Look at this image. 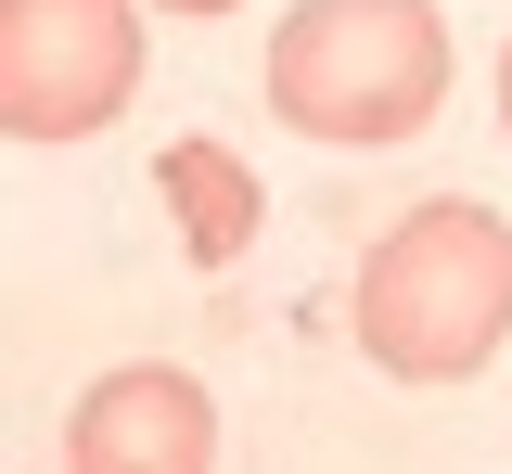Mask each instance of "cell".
<instances>
[{
  "label": "cell",
  "instance_id": "1",
  "mask_svg": "<svg viewBox=\"0 0 512 474\" xmlns=\"http://www.w3.org/2000/svg\"><path fill=\"white\" fill-rule=\"evenodd\" d=\"M359 359L397 372V385H461L487 372L512 334V218L474 193H423L372 257H359Z\"/></svg>",
  "mask_w": 512,
  "mask_h": 474
},
{
  "label": "cell",
  "instance_id": "2",
  "mask_svg": "<svg viewBox=\"0 0 512 474\" xmlns=\"http://www.w3.org/2000/svg\"><path fill=\"white\" fill-rule=\"evenodd\" d=\"M436 103H448V13L436 0H295L269 26V116L333 141V154L423 141Z\"/></svg>",
  "mask_w": 512,
  "mask_h": 474
},
{
  "label": "cell",
  "instance_id": "3",
  "mask_svg": "<svg viewBox=\"0 0 512 474\" xmlns=\"http://www.w3.org/2000/svg\"><path fill=\"white\" fill-rule=\"evenodd\" d=\"M141 90V0H0V129L90 141Z\"/></svg>",
  "mask_w": 512,
  "mask_h": 474
},
{
  "label": "cell",
  "instance_id": "4",
  "mask_svg": "<svg viewBox=\"0 0 512 474\" xmlns=\"http://www.w3.org/2000/svg\"><path fill=\"white\" fill-rule=\"evenodd\" d=\"M64 474H218V398L167 359H128L64 410Z\"/></svg>",
  "mask_w": 512,
  "mask_h": 474
},
{
  "label": "cell",
  "instance_id": "5",
  "mask_svg": "<svg viewBox=\"0 0 512 474\" xmlns=\"http://www.w3.org/2000/svg\"><path fill=\"white\" fill-rule=\"evenodd\" d=\"M154 205H167V218H180V244H192V270H231V257H244L256 244V218H269V193H256V167L244 154H231V141H167V154H154Z\"/></svg>",
  "mask_w": 512,
  "mask_h": 474
},
{
  "label": "cell",
  "instance_id": "6",
  "mask_svg": "<svg viewBox=\"0 0 512 474\" xmlns=\"http://www.w3.org/2000/svg\"><path fill=\"white\" fill-rule=\"evenodd\" d=\"M154 13H244V0H154Z\"/></svg>",
  "mask_w": 512,
  "mask_h": 474
},
{
  "label": "cell",
  "instance_id": "7",
  "mask_svg": "<svg viewBox=\"0 0 512 474\" xmlns=\"http://www.w3.org/2000/svg\"><path fill=\"white\" fill-rule=\"evenodd\" d=\"M500 129H512V39H500Z\"/></svg>",
  "mask_w": 512,
  "mask_h": 474
}]
</instances>
